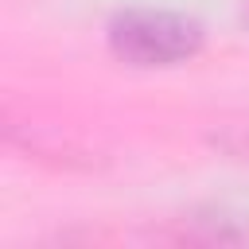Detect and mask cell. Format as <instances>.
Listing matches in <instances>:
<instances>
[{
  "label": "cell",
  "instance_id": "cell-1",
  "mask_svg": "<svg viewBox=\"0 0 249 249\" xmlns=\"http://www.w3.org/2000/svg\"><path fill=\"white\" fill-rule=\"evenodd\" d=\"M105 43L113 58L136 66V70H171L191 58H198L206 31L187 12L171 8H124L109 19Z\"/></svg>",
  "mask_w": 249,
  "mask_h": 249
},
{
  "label": "cell",
  "instance_id": "cell-2",
  "mask_svg": "<svg viewBox=\"0 0 249 249\" xmlns=\"http://www.w3.org/2000/svg\"><path fill=\"white\" fill-rule=\"evenodd\" d=\"M167 245H249V218L226 206H195L152 233Z\"/></svg>",
  "mask_w": 249,
  "mask_h": 249
},
{
  "label": "cell",
  "instance_id": "cell-3",
  "mask_svg": "<svg viewBox=\"0 0 249 249\" xmlns=\"http://www.w3.org/2000/svg\"><path fill=\"white\" fill-rule=\"evenodd\" d=\"M210 144L237 163H249V121H230L210 132Z\"/></svg>",
  "mask_w": 249,
  "mask_h": 249
},
{
  "label": "cell",
  "instance_id": "cell-4",
  "mask_svg": "<svg viewBox=\"0 0 249 249\" xmlns=\"http://www.w3.org/2000/svg\"><path fill=\"white\" fill-rule=\"evenodd\" d=\"M241 19H245V23H249V0H245V8H241Z\"/></svg>",
  "mask_w": 249,
  "mask_h": 249
}]
</instances>
